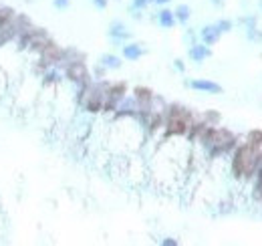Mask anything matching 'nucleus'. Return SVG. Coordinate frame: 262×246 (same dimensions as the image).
I'll return each instance as SVG.
<instances>
[{"mask_svg":"<svg viewBox=\"0 0 262 246\" xmlns=\"http://www.w3.org/2000/svg\"><path fill=\"white\" fill-rule=\"evenodd\" d=\"M141 55H143V48H141L139 44H135V42L123 46V57H125L127 61H137Z\"/></svg>","mask_w":262,"mask_h":246,"instance_id":"9d476101","label":"nucleus"},{"mask_svg":"<svg viewBox=\"0 0 262 246\" xmlns=\"http://www.w3.org/2000/svg\"><path fill=\"white\" fill-rule=\"evenodd\" d=\"M109 36L115 40V42H123V40H127L131 34L129 30L125 28V24L123 22H113L111 24V28H109Z\"/></svg>","mask_w":262,"mask_h":246,"instance_id":"423d86ee","label":"nucleus"},{"mask_svg":"<svg viewBox=\"0 0 262 246\" xmlns=\"http://www.w3.org/2000/svg\"><path fill=\"white\" fill-rule=\"evenodd\" d=\"M216 26H218V28H220L222 32H228V30L232 28V22H230V20H220V22H218Z\"/></svg>","mask_w":262,"mask_h":246,"instance_id":"dca6fc26","label":"nucleus"},{"mask_svg":"<svg viewBox=\"0 0 262 246\" xmlns=\"http://www.w3.org/2000/svg\"><path fill=\"white\" fill-rule=\"evenodd\" d=\"M53 4H55V8H59V10L69 8V0H53Z\"/></svg>","mask_w":262,"mask_h":246,"instance_id":"f3484780","label":"nucleus"},{"mask_svg":"<svg viewBox=\"0 0 262 246\" xmlns=\"http://www.w3.org/2000/svg\"><path fill=\"white\" fill-rule=\"evenodd\" d=\"M202 40L206 42V44H216L218 40H220V34H222V30L216 26V24H208V26H204L202 28Z\"/></svg>","mask_w":262,"mask_h":246,"instance_id":"39448f33","label":"nucleus"},{"mask_svg":"<svg viewBox=\"0 0 262 246\" xmlns=\"http://www.w3.org/2000/svg\"><path fill=\"white\" fill-rule=\"evenodd\" d=\"M42 83H45V85H53V83H59V73H57V71H49V73L45 75Z\"/></svg>","mask_w":262,"mask_h":246,"instance_id":"2eb2a0df","label":"nucleus"},{"mask_svg":"<svg viewBox=\"0 0 262 246\" xmlns=\"http://www.w3.org/2000/svg\"><path fill=\"white\" fill-rule=\"evenodd\" d=\"M151 0H133V8H137V10H141V8H145L147 4H149Z\"/></svg>","mask_w":262,"mask_h":246,"instance_id":"a211bd4d","label":"nucleus"},{"mask_svg":"<svg viewBox=\"0 0 262 246\" xmlns=\"http://www.w3.org/2000/svg\"><path fill=\"white\" fill-rule=\"evenodd\" d=\"M14 16H16V14H14L12 8H0V28L6 26V24H10Z\"/></svg>","mask_w":262,"mask_h":246,"instance_id":"f8f14e48","label":"nucleus"},{"mask_svg":"<svg viewBox=\"0 0 262 246\" xmlns=\"http://www.w3.org/2000/svg\"><path fill=\"white\" fill-rule=\"evenodd\" d=\"M190 87H192V89H196V91L212 93V95L222 93V87H220L218 83H214V81H206V79H196V81H192V83H190Z\"/></svg>","mask_w":262,"mask_h":246,"instance_id":"20e7f679","label":"nucleus"},{"mask_svg":"<svg viewBox=\"0 0 262 246\" xmlns=\"http://www.w3.org/2000/svg\"><path fill=\"white\" fill-rule=\"evenodd\" d=\"M258 168H262V154H256V147L250 143L242 145L234 156V164H232L234 176H238V178L252 176L258 172Z\"/></svg>","mask_w":262,"mask_h":246,"instance_id":"f257e3e1","label":"nucleus"},{"mask_svg":"<svg viewBox=\"0 0 262 246\" xmlns=\"http://www.w3.org/2000/svg\"><path fill=\"white\" fill-rule=\"evenodd\" d=\"M176 12H171V10H167V8H163V10H159V14H157V22L163 26V28H173V24H176Z\"/></svg>","mask_w":262,"mask_h":246,"instance_id":"1a4fd4ad","label":"nucleus"},{"mask_svg":"<svg viewBox=\"0 0 262 246\" xmlns=\"http://www.w3.org/2000/svg\"><path fill=\"white\" fill-rule=\"evenodd\" d=\"M206 119H210V121H218V119H220V115H218V113H206Z\"/></svg>","mask_w":262,"mask_h":246,"instance_id":"aec40b11","label":"nucleus"},{"mask_svg":"<svg viewBox=\"0 0 262 246\" xmlns=\"http://www.w3.org/2000/svg\"><path fill=\"white\" fill-rule=\"evenodd\" d=\"M67 77L75 85H79V87H85V85L91 83V75H89V71H87V67H85L83 61H71V63H67Z\"/></svg>","mask_w":262,"mask_h":246,"instance_id":"f03ea898","label":"nucleus"},{"mask_svg":"<svg viewBox=\"0 0 262 246\" xmlns=\"http://www.w3.org/2000/svg\"><path fill=\"white\" fill-rule=\"evenodd\" d=\"M101 67H105V69H119L121 67V61L115 55H103L101 57Z\"/></svg>","mask_w":262,"mask_h":246,"instance_id":"9b49d317","label":"nucleus"},{"mask_svg":"<svg viewBox=\"0 0 262 246\" xmlns=\"http://www.w3.org/2000/svg\"><path fill=\"white\" fill-rule=\"evenodd\" d=\"M192 127V119L190 117H167L165 121V135H186Z\"/></svg>","mask_w":262,"mask_h":246,"instance_id":"7ed1b4c3","label":"nucleus"},{"mask_svg":"<svg viewBox=\"0 0 262 246\" xmlns=\"http://www.w3.org/2000/svg\"><path fill=\"white\" fill-rule=\"evenodd\" d=\"M210 55H212V51L208 48L206 42H204V44H194V46L190 48V59H192L194 63H202V61H206Z\"/></svg>","mask_w":262,"mask_h":246,"instance_id":"0eeeda50","label":"nucleus"},{"mask_svg":"<svg viewBox=\"0 0 262 246\" xmlns=\"http://www.w3.org/2000/svg\"><path fill=\"white\" fill-rule=\"evenodd\" d=\"M93 4H95L97 8H105V6H107V0H93Z\"/></svg>","mask_w":262,"mask_h":246,"instance_id":"412c9836","label":"nucleus"},{"mask_svg":"<svg viewBox=\"0 0 262 246\" xmlns=\"http://www.w3.org/2000/svg\"><path fill=\"white\" fill-rule=\"evenodd\" d=\"M248 143L250 145H254V147H258V145H262V131H250V135H248Z\"/></svg>","mask_w":262,"mask_h":246,"instance_id":"4468645a","label":"nucleus"},{"mask_svg":"<svg viewBox=\"0 0 262 246\" xmlns=\"http://www.w3.org/2000/svg\"><path fill=\"white\" fill-rule=\"evenodd\" d=\"M161 244L163 246H176L178 244V240H173V238H165V240H161Z\"/></svg>","mask_w":262,"mask_h":246,"instance_id":"6ab92c4d","label":"nucleus"},{"mask_svg":"<svg viewBox=\"0 0 262 246\" xmlns=\"http://www.w3.org/2000/svg\"><path fill=\"white\" fill-rule=\"evenodd\" d=\"M133 97L139 101V105H141V107H147V105H151V103H153V91H151V89H147V87H135Z\"/></svg>","mask_w":262,"mask_h":246,"instance_id":"6e6552de","label":"nucleus"},{"mask_svg":"<svg viewBox=\"0 0 262 246\" xmlns=\"http://www.w3.org/2000/svg\"><path fill=\"white\" fill-rule=\"evenodd\" d=\"M151 2H155V4H167L169 0H151Z\"/></svg>","mask_w":262,"mask_h":246,"instance_id":"5701e85b","label":"nucleus"},{"mask_svg":"<svg viewBox=\"0 0 262 246\" xmlns=\"http://www.w3.org/2000/svg\"><path fill=\"white\" fill-rule=\"evenodd\" d=\"M173 12H176V18H178L180 22H188V18H190V12H192V10H190V6H186V4H180V6H178Z\"/></svg>","mask_w":262,"mask_h":246,"instance_id":"ddd939ff","label":"nucleus"},{"mask_svg":"<svg viewBox=\"0 0 262 246\" xmlns=\"http://www.w3.org/2000/svg\"><path fill=\"white\" fill-rule=\"evenodd\" d=\"M176 69H180V71H184V63H182V61H176Z\"/></svg>","mask_w":262,"mask_h":246,"instance_id":"4be33fe9","label":"nucleus"},{"mask_svg":"<svg viewBox=\"0 0 262 246\" xmlns=\"http://www.w3.org/2000/svg\"><path fill=\"white\" fill-rule=\"evenodd\" d=\"M260 8H262V0H260Z\"/></svg>","mask_w":262,"mask_h":246,"instance_id":"b1692460","label":"nucleus"}]
</instances>
